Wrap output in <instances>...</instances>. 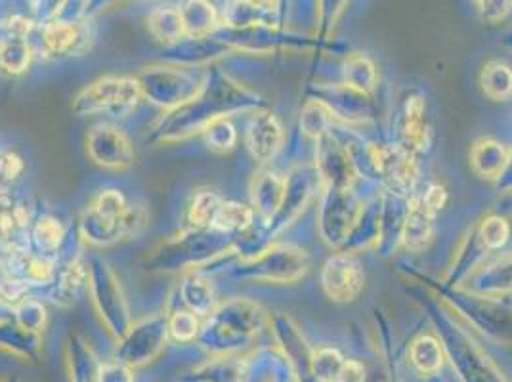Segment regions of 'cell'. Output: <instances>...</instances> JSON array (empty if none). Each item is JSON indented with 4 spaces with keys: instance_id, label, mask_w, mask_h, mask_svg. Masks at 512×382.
<instances>
[{
    "instance_id": "12",
    "label": "cell",
    "mask_w": 512,
    "mask_h": 382,
    "mask_svg": "<svg viewBox=\"0 0 512 382\" xmlns=\"http://www.w3.org/2000/svg\"><path fill=\"white\" fill-rule=\"evenodd\" d=\"M65 237H67V228L64 220H60L56 214L43 213L35 216L31 226V245L35 247L37 255L54 258L62 249Z\"/></svg>"
},
{
    "instance_id": "14",
    "label": "cell",
    "mask_w": 512,
    "mask_h": 382,
    "mask_svg": "<svg viewBox=\"0 0 512 382\" xmlns=\"http://www.w3.org/2000/svg\"><path fill=\"white\" fill-rule=\"evenodd\" d=\"M167 316L169 339L176 344H192L199 339L203 329V319L186 308H176Z\"/></svg>"
},
{
    "instance_id": "25",
    "label": "cell",
    "mask_w": 512,
    "mask_h": 382,
    "mask_svg": "<svg viewBox=\"0 0 512 382\" xmlns=\"http://www.w3.org/2000/svg\"><path fill=\"white\" fill-rule=\"evenodd\" d=\"M507 235H509V228L505 224V220L501 218H490L484 228H482V237H484V243L490 245V247H499L507 241Z\"/></svg>"
},
{
    "instance_id": "29",
    "label": "cell",
    "mask_w": 512,
    "mask_h": 382,
    "mask_svg": "<svg viewBox=\"0 0 512 382\" xmlns=\"http://www.w3.org/2000/svg\"><path fill=\"white\" fill-rule=\"evenodd\" d=\"M14 310H16V308H14L12 304H8L6 300L0 298V325L14 321Z\"/></svg>"
},
{
    "instance_id": "11",
    "label": "cell",
    "mask_w": 512,
    "mask_h": 382,
    "mask_svg": "<svg viewBox=\"0 0 512 382\" xmlns=\"http://www.w3.org/2000/svg\"><path fill=\"white\" fill-rule=\"evenodd\" d=\"M247 144L260 163L270 161L281 144V127L272 115H258L247 130Z\"/></svg>"
},
{
    "instance_id": "21",
    "label": "cell",
    "mask_w": 512,
    "mask_h": 382,
    "mask_svg": "<svg viewBox=\"0 0 512 382\" xmlns=\"http://www.w3.org/2000/svg\"><path fill=\"white\" fill-rule=\"evenodd\" d=\"M484 90L493 98H503L512 90V73L503 64H490L482 75Z\"/></svg>"
},
{
    "instance_id": "31",
    "label": "cell",
    "mask_w": 512,
    "mask_h": 382,
    "mask_svg": "<svg viewBox=\"0 0 512 382\" xmlns=\"http://www.w3.org/2000/svg\"><path fill=\"white\" fill-rule=\"evenodd\" d=\"M0 382H22L18 377H14V375H6V377H2Z\"/></svg>"
},
{
    "instance_id": "2",
    "label": "cell",
    "mask_w": 512,
    "mask_h": 382,
    "mask_svg": "<svg viewBox=\"0 0 512 382\" xmlns=\"http://www.w3.org/2000/svg\"><path fill=\"white\" fill-rule=\"evenodd\" d=\"M142 96L138 79L107 75L85 86L73 100V109L79 115H128Z\"/></svg>"
},
{
    "instance_id": "17",
    "label": "cell",
    "mask_w": 512,
    "mask_h": 382,
    "mask_svg": "<svg viewBox=\"0 0 512 382\" xmlns=\"http://www.w3.org/2000/svg\"><path fill=\"white\" fill-rule=\"evenodd\" d=\"M253 224V211L237 201H222L214 216L211 230L218 232H239Z\"/></svg>"
},
{
    "instance_id": "30",
    "label": "cell",
    "mask_w": 512,
    "mask_h": 382,
    "mask_svg": "<svg viewBox=\"0 0 512 382\" xmlns=\"http://www.w3.org/2000/svg\"><path fill=\"white\" fill-rule=\"evenodd\" d=\"M14 201H16V199L10 195V191H0V216L10 209V205H12Z\"/></svg>"
},
{
    "instance_id": "3",
    "label": "cell",
    "mask_w": 512,
    "mask_h": 382,
    "mask_svg": "<svg viewBox=\"0 0 512 382\" xmlns=\"http://www.w3.org/2000/svg\"><path fill=\"white\" fill-rule=\"evenodd\" d=\"M169 342L167 316L155 314L138 319L132 321L127 333L117 340L113 360L121 361L136 371L157 360Z\"/></svg>"
},
{
    "instance_id": "7",
    "label": "cell",
    "mask_w": 512,
    "mask_h": 382,
    "mask_svg": "<svg viewBox=\"0 0 512 382\" xmlns=\"http://www.w3.org/2000/svg\"><path fill=\"white\" fill-rule=\"evenodd\" d=\"M88 33L77 23L52 22L41 29V48L50 58H65L83 52Z\"/></svg>"
},
{
    "instance_id": "16",
    "label": "cell",
    "mask_w": 512,
    "mask_h": 382,
    "mask_svg": "<svg viewBox=\"0 0 512 382\" xmlns=\"http://www.w3.org/2000/svg\"><path fill=\"white\" fill-rule=\"evenodd\" d=\"M182 304L186 310L197 314L199 318H207L213 312V289L201 277L192 276L180 291Z\"/></svg>"
},
{
    "instance_id": "27",
    "label": "cell",
    "mask_w": 512,
    "mask_h": 382,
    "mask_svg": "<svg viewBox=\"0 0 512 382\" xmlns=\"http://www.w3.org/2000/svg\"><path fill=\"white\" fill-rule=\"evenodd\" d=\"M341 382H363L362 367L356 361H348L342 365Z\"/></svg>"
},
{
    "instance_id": "5",
    "label": "cell",
    "mask_w": 512,
    "mask_h": 382,
    "mask_svg": "<svg viewBox=\"0 0 512 382\" xmlns=\"http://www.w3.org/2000/svg\"><path fill=\"white\" fill-rule=\"evenodd\" d=\"M86 148L92 161L104 169H128L134 163V148L121 128L102 123L86 136Z\"/></svg>"
},
{
    "instance_id": "4",
    "label": "cell",
    "mask_w": 512,
    "mask_h": 382,
    "mask_svg": "<svg viewBox=\"0 0 512 382\" xmlns=\"http://www.w3.org/2000/svg\"><path fill=\"white\" fill-rule=\"evenodd\" d=\"M88 287L92 291V304L106 325V331L115 340L121 339L132 325L127 300L121 285L106 262L94 260L88 268Z\"/></svg>"
},
{
    "instance_id": "28",
    "label": "cell",
    "mask_w": 512,
    "mask_h": 382,
    "mask_svg": "<svg viewBox=\"0 0 512 382\" xmlns=\"http://www.w3.org/2000/svg\"><path fill=\"white\" fill-rule=\"evenodd\" d=\"M444 199H446L444 190L438 188V186H434V188H430L427 197H425V205H427L430 211H434V209H440V207L444 205Z\"/></svg>"
},
{
    "instance_id": "20",
    "label": "cell",
    "mask_w": 512,
    "mask_h": 382,
    "mask_svg": "<svg viewBox=\"0 0 512 382\" xmlns=\"http://www.w3.org/2000/svg\"><path fill=\"white\" fill-rule=\"evenodd\" d=\"M432 230V211L425 205H415L413 211L409 214L406 228V241L409 247H419L423 245Z\"/></svg>"
},
{
    "instance_id": "22",
    "label": "cell",
    "mask_w": 512,
    "mask_h": 382,
    "mask_svg": "<svg viewBox=\"0 0 512 382\" xmlns=\"http://www.w3.org/2000/svg\"><path fill=\"white\" fill-rule=\"evenodd\" d=\"M25 172V161L16 149H0V191L8 190Z\"/></svg>"
},
{
    "instance_id": "26",
    "label": "cell",
    "mask_w": 512,
    "mask_h": 382,
    "mask_svg": "<svg viewBox=\"0 0 512 382\" xmlns=\"http://www.w3.org/2000/svg\"><path fill=\"white\" fill-rule=\"evenodd\" d=\"M476 2L484 20H490V22L503 18L511 10L512 4V0H476Z\"/></svg>"
},
{
    "instance_id": "8",
    "label": "cell",
    "mask_w": 512,
    "mask_h": 382,
    "mask_svg": "<svg viewBox=\"0 0 512 382\" xmlns=\"http://www.w3.org/2000/svg\"><path fill=\"white\" fill-rule=\"evenodd\" d=\"M65 365L71 382H98L104 361L81 335H69L65 342Z\"/></svg>"
},
{
    "instance_id": "10",
    "label": "cell",
    "mask_w": 512,
    "mask_h": 382,
    "mask_svg": "<svg viewBox=\"0 0 512 382\" xmlns=\"http://www.w3.org/2000/svg\"><path fill=\"white\" fill-rule=\"evenodd\" d=\"M43 339L27 329L20 327L16 321L0 325V352H6L23 361L41 360Z\"/></svg>"
},
{
    "instance_id": "18",
    "label": "cell",
    "mask_w": 512,
    "mask_h": 382,
    "mask_svg": "<svg viewBox=\"0 0 512 382\" xmlns=\"http://www.w3.org/2000/svg\"><path fill=\"white\" fill-rule=\"evenodd\" d=\"M384 172H386V178L392 180L394 186H413L415 182V165H413V159L396 149V151H390L383 159Z\"/></svg>"
},
{
    "instance_id": "1",
    "label": "cell",
    "mask_w": 512,
    "mask_h": 382,
    "mask_svg": "<svg viewBox=\"0 0 512 382\" xmlns=\"http://www.w3.org/2000/svg\"><path fill=\"white\" fill-rule=\"evenodd\" d=\"M148 211L144 205L128 199L117 188L98 190L86 203L81 216V239L92 247H111L144 232Z\"/></svg>"
},
{
    "instance_id": "15",
    "label": "cell",
    "mask_w": 512,
    "mask_h": 382,
    "mask_svg": "<svg viewBox=\"0 0 512 382\" xmlns=\"http://www.w3.org/2000/svg\"><path fill=\"white\" fill-rule=\"evenodd\" d=\"M31 58L33 54L25 37H10L0 46V71L10 77L22 75L29 69Z\"/></svg>"
},
{
    "instance_id": "6",
    "label": "cell",
    "mask_w": 512,
    "mask_h": 382,
    "mask_svg": "<svg viewBox=\"0 0 512 382\" xmlns=\"http://www.w3.org/2000/svg\"><path fill=\"white\" fill-rule=\"evenodd\" d=\"M323 287L335 300H352L363 287V272L354 258L337 256L327 262L323 272Z\"/></svg>"
},
{
    "instance_id": "13",
    "label": "cell",
    "mask_w": 512,
    "mask_h": 382,
    "mask_svg": "<svg viewBox=\"0 0 512 382\" xmlns=\"http://www.w3.org/2000/svg\"><path fill=\"white\" fill-rule=\"evenodd\" d=\"M222 205V199L211 190L193 193L192 201L186 209V222L193 230H205L213 226L214 216Z\"/></svg>"
},
{
    "instance_id": "19",
    "label": "cell",
    "mask_w": 512,
    "mask_h": 382,
    "mask_svg": "<svg viewBox=\"0 0 512 382\" xmlns=\"http://www.w3.org/2000/svg\"><path fill=\"white\" fill-rule=\"evenodd\" d=\"M46 319V306L35 298H25L14 310V321L35 335H43Z\"/></svg>"
},
{
    "instance_id": "24",
    "label": "cell",
    "mask_w": 512,
    "mask_h": 382,
    "mask_svg": "<svg viewBox=\"0 0 512 382\" xmlns=\"http://www.w3.org/2000/svg\"><path fill=\"white\" fill-rule=\"evenodd\" d=\"M98 382H136V377L134 369H130L121 361L111 360L104 361Z\"/></svg>"
},
{
    "instance_id": "9",
    "label": "cell",
    "mask_w": 512,
    "mask_h": 382,
    "mask_svg": "<svg viewBox=\"0 0 512 382\" xmlns=\"http://www.w3.org/2000/svg\"><path fill=\"white\" fill-rule=\"evenodd\" d=\"M85 287L88 289V264L83 262V258L75 256L65 264L62 270H58L54 279L52 302L56 306L67 308L75 304V300L79 298Z\"/></svg>"
},
{
    "instance_id": "23",
    "label": "cell",
    "mask_w": 512,
    "mask_h": 382,
    "mask_svg": "<svg viewBox=\"0 0 512 382\" xmlns=\"http://www.w3.org/2000/svg\"><path fill=\"white\" fill-rule=\"evenodd\" d=\"M407 140L417 146L425 148L427 144V127L423 125V102L419 98L413 100V104L407 107Z\"/></svg>"
}]
</instances>
